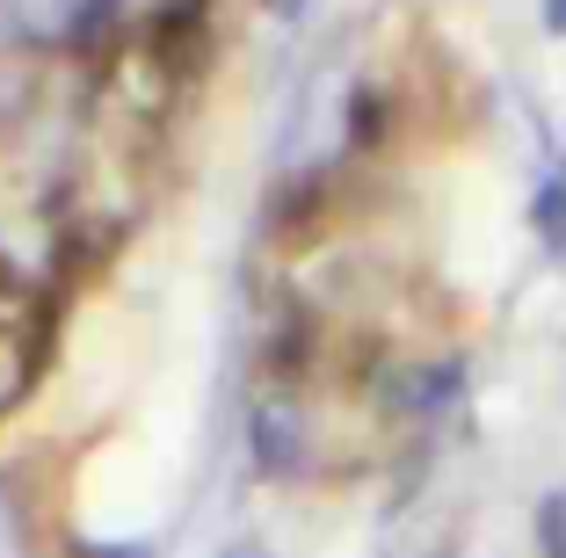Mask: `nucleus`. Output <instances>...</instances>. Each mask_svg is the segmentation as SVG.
I'll return each mask as SVG.
<instances>
[{
    "instance_id": "f257e3e1",
    "label": "nucleus",
    "mask_w": 566,
    "mask_h": 558,
    "mask_svg": "<svg viewBox=\"0 0 566 558\" xmlns=\"http://www.w3.org/2000/svg\"><path fill=\"white\" fill-rule=\"evenodd\" d=\"M248 450L262 478H298L305 472V413L291 399H262L248 413Z\"/></svg>"
},
{
    "instance_id": "f03ea898",
    "label": "nucleus",
    "mask_w": 566,
    "mask_h": 558,
    "mask_svg": "<svg viewBox=\"0 0 566 558\" xmlns=\"http://www.w3.org/2000/svg\"><path fill=\"white\" fill-rule=\"evenodd\" d=\"M450 399H465V362H407V370L385 378L392 413H443Z\"/></svg>"
},
{
    "instance_id": "7ed1b4c3",
    "label": "nucleus",
    "mask_w": 566,
    "mask_h": 558,
    "mask_svg": "<svg viewBox=\"0 0 566 558\" xmlns=\"http://www.w3.org/2000/svg\"><path fill=\"white\" fill-rule=\"evenodd\" d=\"M36 370H44V327L0 313V413L36 392Z\"/></svg>"
},
{
    "instance_id": "20e7f679",
    "label": "nucleus",
    "mask_w": 566,
    "mask_h": 558,
    "mask_svg": "<svg viewBox=\"0 0 566 558\" xmlns=\"http://www.w3.org/2000/svg\"><path fill=\"white\" fill-rule=\"evenodd\" d=\"M531 232L552 246H566V160L545 167V181H537V197H531Z\"/></svg>"
},
{
    "instance_id": "39448f33",
    "label": "nucleus",
    "mask_w": 566,
    "mask_h": 558,
    "mask_svg": "<svg viewBox=\"0 0 566 558\" xmlns=\"http://www.w3.org/2000/svg\"><path fill=\"white\" fill-rule=\"evenodd\" d=\"M531 537H537V558H566V486H552L545 501H537Z\"/></svg>"
},
{
    "instance_id": "423d86ee",
    "label": "nucleus",
    "mask_w": 566,
    "mask_h": 558,
    "mask_svg": "<svg viewBox=\"0 0 566 558\" xmlns=\"http://www.w3.org/2000/svg\"><path fill=\"white\" fill-rule=\"evenodd\" d=\"M545 30H552V36H566V0H545Z\"/></svg>"
},
{
    "instance_id": "0eeeda50",
    "label": "nucleus",
    "mask_w": 566,
    "mask_h": 558,
    "mask_svg": "<svg viewBox=\"0 0 566 558\" xmlns=\"http://www.w3.org/2000/svg\"><path fill=\"white\" fill-rule=\"evenodd\" d=\"M218 558H269V544H248V537H240V544H226Z\"/></svg>"
},
{
    "instance_id": "6e6552de",
    "label": "nucleus",
    "mask_w": 566,
    "mask_h": 558,
    "mask_svg": "<svg viewBox=\"0 0 566 558\" xmlns=\"http://www.w3.org/2000/svg\"><path fill=\"white\" fill-rule=\"evenodd\" d=\"M95 558H146V551H138V544H102Z\"/></svg>"
},
{
    "instance_id": "1a4fd4ad",
    "label": "nucleus",
    "mask_w": 566,
    "mask_h": 558,
    "mask_svg": "<svg viewBox=\"0 0 566 558\" xmlns=\"http://www.w3.org/2000/svg\"><path fill=\"white\" fill-rule=\"evenodd\" d=\"M269 8H276V15H305V8H313V0H269Z\"/></svg>"
},
{
    "instance_id": "9d476101",
    "label": "nucleus",
    "mask_w": 566,
    "mask_h": 558,
    "mask_svg": "<svg viewBox=\"0 0 566 558\" xmlns=\"http://www.w3.org/2000/svg\"><path fill=\"white\" fill-rule=\"evenodd\" d=\"M0 297H15V269H8V254H0Z\"/></svg>"
},
{
    "instance_id": "9b49d317",
    "label": "nucleus",
    "mask_w": 566,
    "mask_h": 558,
    "mask_svg": "<svg viewBox=\"0 0 566 558\" xmlns=\"http://www.w3.org/2000/svg\"><path fill=\"white\" fill-rule=\"evenodd\" d=\"M559 254H566V246H559Z\"/></svg>"
}]
</instances>
